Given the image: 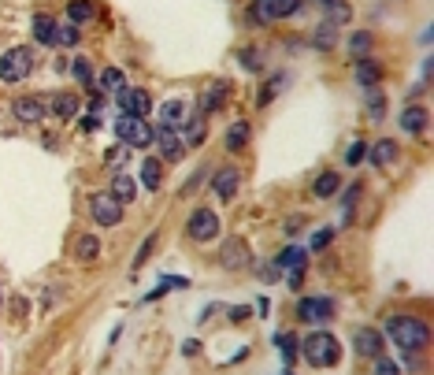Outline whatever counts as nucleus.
<instances>
[{
  "label": "nucleus",
  "instance_id": "f257e3e1",
  "mask_svg": "<svg viewBox=\"0 0 434 375\" xmlns=\"http://www.w3.org/2000/svg\"><path fill=\"white\" fill-rule=\"evenodd\" d=\"M386 338H393L404 353H420L431 342V327L420 316H390L386 323Z\"/></svg>",
  "mask_w": 434,
  "mask_h": 375
},
{
  "label": "nucleus",
  "instance_id": "f03ea898",
  "mask_svg": "<svg viewBox=\"0 0 434 375\" xmlns=\"http://www.w3.org/2000/svg\"><path fill=\"white\" fill-rule=\"evenodd\" d=\"M301 353H304V361H308L312 368H334V364L341 361V345H338V338L330 331L304 334L301 338Z\"/></svg>",
  "mask_w": 434,
  "mask_h": 375
},
{
  "label": "nucleus",
  "instance_id": "7ed1b4c3",
  "mask_svg": "<svg viewBox=\"0 0 434 375\" xmlns=\"http://www.w3.org/2000/svg\"><path fill=\"white\" fill-rule=\"evenodd\" d=\"M34 71V52L23 49V45H15V49H8L4 56H0V82H23L26 75Z\"/></svg>",
  "mask_w": 434,
  "mask_h": 375
},
{
  "label": "nucleus",
  "instance_id": "20e7f679",
  "mask_svg": "<svg viewBox=\"0 0 434 375\" xmlns=\"http://www.w3.org/2000/svg\"><path fill=\"white\" fill-rule=\"evenodd\" d=\"M115 134H119V141L130 145V149H145V145H152V138H156L152 126L145 123V119H134V115H119Z\"/></svg>",
  "mask_w": 434,
  "mask_h": 375
},
{
  "label": "nucleus",
  "instance_id": "39448f33",
  "mask_svg": "<svg viewBox=\"0 0 434 375\" xmlns=\"http://www.w3.org/2000/svg\"><path fill=\"white\" fill-rule=\"evenodd\" d=\"M186 231L193 242H212V238L219 234V216L212 212V208H193L190 219H186Z\"/></svg>",
  "mask_w": 434,
  "mask_h": 375
},
{
  "label": "nucleus",
  "instance_id": "423d86ee",
  "mask_svg": "<svg viewBox=\"0 0 434 375\" xmlns=\"http://www.w3.org/2000/svg\"><path fill=\"white\" fill-rule=\"evenodd\" d=\"M89 216H93L100 227H115V223H123V205H119L112 194H93L89 197Z\"/></svg>",
  "mask_w": 434,
  "mask_h": 375
},
{
  "label": "nucleus",
  "instance_id": "0eeeda50",
  "mask_svg": "<svg viewBox=\"0 0 434 375\" xmlns=\"http://www.w3.org/2000/svg\"><path fill=\"white\" fill-rule=\"evenodd\" d=\"M256 23H267V19H290V15L301 12V0H264V4H253L249 8Z\"/></svg>",
  "mask_w": 434,
  "mask_h": 375
},
{
  "label": "nucleus",
  "instance_id": "6e6552de",
  "mask_svg": "<svg viewBox=\"0 0 434 375\" xmlns=\"http://www.w3.org/2000/svg\"><path fill=\"white\" fill-rule=\"evenodd\" d=\"M297 316L304 319V323H327V319L334 316V301L330 297H301Z\"/></svg>",
  "mask_w": 434,
  "mask_h": 375
},
{
  "label": "nucleus",
  "instance_id": "1a4fd4ad",
  "mask_svg": "<svg viewBox=\"0 0 434 375\" xmlns=\"http://www.w3.org/2000/svg\"><path fill=\"white\" fill-rule=\"evenodd\" d=\"M119 108H123V115L145 119L152 112V100H149L145 89H119Z\"/></svg>",
  "mask_w": 434,
  "mask_h": 375
},
{
  "label": "nucleus",
  "instance_id": "9d476101",
  "mask_svg": "<svg viewBox=\"0 0 434 375\" xmlns=\"http://www.w3.org/2000/svg\"><path fill=\"white\" fill-rule=\"evenodd\" d=\"M238 186H242V175H238L234 168H219L216 175H212V190H216L219 201H230L238 194Z\"/></svg>",
  "mask_w": 434,
  "mask_h": 375
},
{
  "label": "nucleus",
  "instance_id": "9b49d317",
  "mask_svg": "<svg viewBox=\"0 0 434 375\" xmlns=\"http://www.w3.org/2000/svg\"><path fill=\"white\" fill-rule=\"evenodd\" d=\"M219 264H223V268H230V271L245 268V264H249V249H245L242 238H230L223 249H219Z\"/></svg>",
  "mask_w": 434,
  "mask_h": 375
},
{
  "label": "nucleus",
  "instance_id": "f8f14e48",
  "mask_svg": "<svg viewBox=\"0 0 434 375\" xmlns=\"http://www.w3.org/2000/svg\"><path fill=\"white\" fill-rule=\"evenodd\" d=\"M12 112H15L19 123H41L45 119V100L41 97H19L12 104Z\"/></svg>",
  "mask_w": 434,
  "mask_h": 375
},
{
  "label": "nucleus",
  "instance_id": "ddd939ff",
  "mask_svg": "<svg viewBox=\"0 0 434 375\" xmlns=\"http://www.w3.org/2000/svg\"><path fill=\"white\" fill-rule=\"evenodd\" d=\"M382 345H386V338L378 334V331H372V327L356 331V338H353V350L360 356H382Z\"/></svg>",
  "mask_w": 434,
  "mask_h": 375
},
{
  "label": "nucleus",
  "instance_id": "4468645a",
  "mask_svg": "<svg viewBox=\"0 0 434 375\" xmlns=\"http://www.w3.org/2000/svg\"><path fill=\"white\" fill-rule=\"evenodd\" d=\"M230 97H234V86H230V82H212L201 100H205V112H216V108H223Z\"/></svg>",
  "mask_w": 434,
  "mask_h": 375
},
{
  "label": "nucleus",
  "instance_id": "2eb2a0df",
  "mask_svg": "<svg viewBox=\"0 0 434 375\" xmlns=\"http://www.w3.org/2000/svg\"><path fill=\"white\" fill-rule=\"evenodd\" d=\"M152 141H160L163 160H179V157H182V141H179V134H174V126H160Z\"/></svg>",
  "mask_w": 434,
  "mask_h": 375
},
{
  "label": "nucleus",
  "instance_id": "dca6fc26",
  "mask_svg": "<svg viewBox=\"0 0 434 375\" xmlns=\"http://www.w3.org/2000/svg\"><path fill=\"white\" fill-rule=\"evenodd\" d=\"M401 130H409V134H423L427 130V112H423L420 104H409L401 112Z\"/></svg>",
  "mask_w": 434,
  "mask_h": 375
},
{
  "label": "nucleus",
  "instance_id": "f3484780",
  "mask_svg": "<svg viewBox=\"0 0 434 375\" xmlns=\"http://www.w3.org/2000/svg\"><path fill=\"white\" fill-rule=\"evenodd\" d=\"M338 190H341V175H338V171H323V175H319L316 182H312V194H316L319 201L334 197Z\"/></svg>",
  "mask_w": 434,
  "mask_h": 375
},
{
  "label": "nucleus",
  "instance_id": "a211bd4d",
  "mask_svg": "<svg viewBox=\"0 0 434 375\" xmlns=\"http://www.w3.org/2000/svg\"><path fill=\"white\" fill-rule=\"evenodd\" d=\"M367 152H372V160H375V163H393L397 157H401V145H397L393 138H378Z\"/></svg>",
  "mask_w": 434,
  "mask_h": 375
},
{
  "label": "nucleus",
  "instance_id": "6ab92c4d",
  "mask_svg": "<svg viewBox=\"0 0 434 375\" xmlns=\"http://www.w3.org/2000/svg\"><path fill=\"white\" fill-rule=\"evenodd\" d=\"M160 182H163L160 160H156V157H145V160H141V186H145V190H160Z\"/></svg>",
  "mask_w": 434,
  "mask_h": 375
},
{
  "label": "nucleus",
  "instance_id": "aec40b11",
  "mask_svg": "<svg viewBox=\"0 0 434 375\" xmlns=\"http://www.w3.org/2000/svg\"><path fill=\"white\" fill-rule=\"evenodd\" d=\"M100 257V242L93 234H82L78 242H75V260H82V264H93Z\"/></svg>",
  "mask_w": 434,
  "mask_h": 375
},
{
  "label": "nucleus",
  "instance_id": "412c9836",
  "mask_svg": "<svg viewBox=\"0 0 434 375\" xmlns=\"http://www.w3.org/2000/svg\"><path fill=\"white\" fill-rule=\"evenodd\" d=\"M34 38H38L41 45H56V38H60V26L49 19V15H38L34 19Z\"/></svg>",
  "mask_w": 434,
  "mask_h": 375
},
{
  "label": "nucleus",
  "instance_id": "4be33fe9",
  "mask_svg": "<svg viewBox=\"0 0 434 375\" xmlns=\"http://www.w3.org/2000/svg\"><path fill=\"white\" fill-rule=\"evenodd\" d=\"M378 78H382V67H378L375 60H356V82L360 86H378Z\"/></svg>",
  "mask_w": 434,
  "mask_h": 375
},
{
  "label": "nucleus",
  "instance_id": "5701e85b",
  "mask_svg": "<svg viewBox=\"0 0 434 375\" xmlns=\"http://www.w3.org/2000/svg\"><path fill=\"white\" fill-rule=\"evenodd\" d=\"M323 12H327L330 26H338V23H345L349 15H353V8H349L345 0H323Z\"/></svg>",
  "mask_w": 434,
  "mask_h": 375
},
{
  "label": "nucleus",
  "instance_id": "b1692460",
  "mask_svg": "<svg viewBox=\"0 0 434 375\" xmlns=\"http://www.w3.org/2000/svg\"><path fill=\"white\" fill-rule=\"evenodd\" d=\"M67 15H71V23H89L97 15V4H93V0H71Z\"/></svg>",
  "mask_w": 434,
  "mask_h": 375
},
{
  "label": "nucleus",
  "instance_id": "393cba45",
  "mask_svg": "<svg viewBox=\"0 0 434 375\" xmlns=\"http://www.w3.org/2000/svg\"><path fill=\"white\" fill-rule=\"evenodd\" d=\"M275 345L282 353V364L293 368V361H297V334H275Z\"/></svg>",
  "mask_w": 434,
  "mask_h": 375
},
{
  "label": "nucleus",
  "instance_id": "a878e982",
  "mask_svg": "<svg viewBox=\"0 0 434 375\" xmlns=\"http://www.w3.org/2000/svg\"><path fill=\"white\" fill-rule=\"evenodd\" d=\"M112 197L119 201V205L134 201V197H137V182H134V179H126V175H119V179L112 182Z\"/></svg>",
  "mask_w": 434,
  "mask_h": 375
},
{
  "label": "nucleus",
  "instance_id": "bb28decb",
  "mask_svg": "<svg viewBox=\"0 0 434 375\" xmlns=\"http://www.w3.org/2000/svg\"><path fill=\"white\" fill-rule=\"evenodd\" d=\"M245 141H249V123H234V126L227 130V149H230V152H242Z\"/></svg>",
  "mask_w": 434,
  "mask_h": 375
},
{
  "label": "nucleus",
  "instance_id": "cd10ccee",
  "mask_svg": "<svg viewBox=\"0 0 434 375\" xmlns=\"http://www.w3.org/2000/svg\"><path fill=\"white\" fill-rule=\"evenodd\" d=\"M372 45H375V41H372V34H367V30H356L353 38H349V52H353L356 60H364L367 52H372Z\"/></svg>",
  "mask_w": 434,
  "mask_h": 375
},
{
  "label": "nucleus",
  "instance_id": "c85d7f7f",
  "mask_svg": "<svg viewBox=\"0 0 434 375\" xmlns=\"http://www.w3.org/2000/svg\"><path fill=\"white\" fill-rule=\"evenodd\" d=\"M279 268L293 271V268H304V249H297V245H290V249L279 257Z\"/></svg>",
  "mask_w": 434,
  "mask_h": 375
},
{
  "label": "nucleus",
  "instance_id": "c756f323",
  "mask_svg": "<svg viewBox=\"0 0 434 375\" xmlns=\"http://www.w3.org/2000/svg\"><path fill=\"white\" fill-rule=\"evenodd\" d=\"M100 86L115 89V93H119V89H126L123 86V71H119V67H104V71H100Z\"/></svg>",
  "mask_w": 434,
  "mask_h": 375
},
{
  "label": "nucleus",
  "instance_id": "7c9ffc66",
  "mask_svg": "<svg viewBox=\"0 0 434 375\" xmlns=\"http://www.w3.org/2000/svg\"><path fill=\"white\" fill-rule=\"evenodd\" d=\"M52 108H56V115H60V119H71V115L78 112V100L71 97V93H60V97H56V104H52Z\"/></svg>",
  "mask_w": 434,
  "mask_h": 375
},
{
  "label": "nucleus",
  "instance_id": "2f4dec72",
  "mask_svg": "<svg viewBox=\"0 0 434 375\" xmlns=\"http://www.w3.org/2000/svg\"><path fill=\"white\" fill-rule=\"evenodd\" d=\"M71 75H75L82 86H89V82H93V67H89V60H86V56H78L75 63H71Z\"/></svg>",
  "mask_w": 434,
  "mask_h": 375
},
{
  "label": "nucleus",
  "instance_id": "473e14b6",
  "mask_svg": "<svg viewBox=\"0 0 434 375\" xmlns=\"http://www.w3.org/2000/svg\"><path fill=\"white\" fill-rule=\"evenodd\" d=\"M186 138H190V145H201L208 138V130H205V119H190L186 123Z\"/></svg>",
  "mask_w": 434,
  "mask_h": 375
},
{
  "label": "nucleus",
  "instance_id": "72a5a7b5",
  "mask_svg": "<svg viewBox=\"0 0 434 375\" xmlns=\"http://www.w3.org/2000/svg\"><path fill=\"white\" fill-rule=\"evenodd\" d=\"M279 86H282V78H271V82H267L260 93H256V108H267V104H271V97L279 93Z\"/></svg>",
  "mask_w": 434,
  "mask_h": 375
},
{
  "label": "nucleus",
  "instance_id": "f704fd0d",
  "mask_svg": "<svg viewBox=\"0 0 434 375\" xmlns=\"http://www.w3.org/2000/svg\"><path fill=\"white\" fill-rule=\"evenodd\" d=\"M367 115H372V119H382L386 115V97L382 93H367Z\"/></svg>",
  "mask_w": 434,
  "mask_h": 375
},
{
  "label": "nucleus",
  "instance_id": "c9c22d12",
  "mask_svg": "<svg viewBox=\"0 0 434 375\" xmlns=\"http://www.w3.org/2000/svg\"><path fill=\"white\" fill-rule=\"evenodd\" d=\"M163 126H174L182 119V100H171V104H163Z\"/></svg>",
  "mask_w": 434,
  "mask_h": 375
},
{
  "label": "nucleus",
  "instance_id": "e433bc0d",
  "mask_svg": "<svg viewBox=\"0 0 434 375\" xmlns=\"http://www.w3.org/2000/svg\"><path fill=\"white\" fill-rule=\"evenodd\" d=\"M152 245H156V231H152L149 238H145V245H141V249H137V253H134V264H130V268H134V271H137V268H141V264H145V260H149Z\"/></svg>",
  "mask_w": 434,
  "mask_h": 375
},
{
  "label": "nucleus",
  "instance_id": "4c0bfd02",
  "mask_svg": "<svg viewBox=\"0 0 434 375\" xmlns=\"http://www.w3.org/2000/svg\"><path fill=\"white\" fill-rule=\"evenodd\" d=\"M312 45H316V49H330V45H334V26L323 23V30H316V41Z\"/></svg>",
  "mask_w": 434,
  "mask_h": 375
},
{
  "label": "nucleus",
  "instance_id": "58836bf2",
  "mask_svg": "<svg viewBox=\"0 0 434 375\" xmlns=\"http://www.w3.org/2000/svg\"><path fill=\"white\" fill-rule=\"evenodd\" d=\"M56 45H67V49H75V45H78V30H75V23H71V26H60Z\"/></svg>",
  "mask_w": 434,
  "mask_h": 375
},
{
  "label": "nucleus",
  "instance_id": "ea45409f",
  "mask_svg": "<svg viewBox=\"0 0 434 375\" xmlns=\"http://www.w3.org/2000/svg\"><path fill=\"white\" fill-rule=\"evenodd\" d=\"M364 152H367V145L364 141H353L345 149V163H360V160H364Z\"/></svg>",
  "mask_w": 434,
  "mask_h": 375
},
{
  "label": "nucleus",
  "instance_id": "a19ab883",
  "mask_svg": "<svg viewBox=\"0 0 434 375\" xmlns=\"http://www.w3.org/2000/svg\"><path fill=\"white\" fill-rule=\"evenodd\" d=\"M286 282H290V290H297L301 282H304V268H293V271H286Z\"/></svg>",
  "mask_w": 434,
  "mask_h": 375
},
{
  "label": "nucleus",
  "instance_id": "79ce46f5",
  "mask_svg": "<svg viewBox=\"0 0 434 375\" xmlns=\"http://www.w3.org/2000/svg\"><path fill=\"white\" fill-rule=\"evenodd\" d=\"M201 182H205V171H197V175H190V182H186V190H182V194H193V190H197Z\"/></svg>",
  "mask_w": 434,
  "mask_h": 375
},
{
  "label": "nucleus",
  "instance_id": "37998d69",
  "mask_svg": "<svg viewBox=\"0 0 434 375\" xmlns=\"http://www.w3.org/2000/svg\"><path fill=\"white\" fill-rule=\"evenodd\" d=\"M330 242V231H319V234H312V249H323V245Z\"/></svg>",
  "mask_w": 434,
  "mask_h": 375
},
{
  "label": "nucleus",
  "instance_id": "c03bdc74",
  "mask_svg": "<svg viewBox=\"0 0 434 375\" xmlns=\"http://www.w3.org/2000/svg\"><path fill=\"white\" fill-rule=\"evenodd\" d=\"M378 372H382V375H397V364H390V361H382V356H378Z\"/></svg>",
  "mask_w": 434,
  "mask_h": 375
}]
</instances>
